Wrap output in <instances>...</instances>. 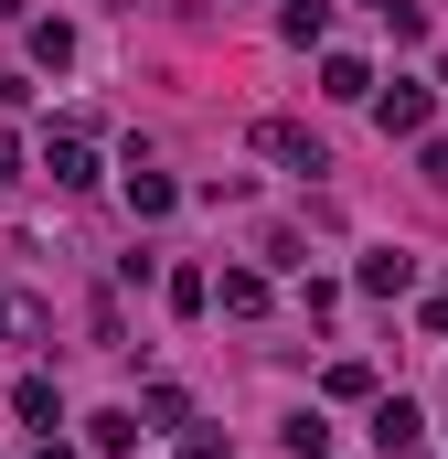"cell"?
Masks as SVG:
<instances>
[{
    "label": "cell",
    "mask_w": 448,
    "mask_h": 459,
    "mask_svg": "<svg viewBox=\"0 0 448 459\" xmlns=\"http://www.w3.org/2000/svg\"><path fill=\"white\" fill-rule=\"evenodd\" d=\"M43 171H54V182H65V193H86V182H97V150H86V139H75V128H65V139H54V150H43Z\"/></svg>",
    "instance_id": "obj_5"
},
{
    "label": "cell",
    "mask_w": 448,
    "mask_h": 459,
    "mask_svg": "<svg viewBox=\"0 0 448 459\" xmlns=\"http://www.w3.org/2000/svg\"><path fill=\"white\" fill-rule=\"evenodd\" d=\"M0 182H22V139H0Z\"/></svg>",
    "instance_id": "obj_15"
},
{
    "label": "cell",
    "mask_w": 448,
    "mask_h": 459,
    "mask_svg": "<svg viewBox=\"0 0 448 459\" xmlns=\"http://www.w3.org/2000/svg\"><path fill=\"white\" fill-rule=\"evenodd\" d=\"M203 299H224L235 321H256V310H267V278H256V267H224V289H203Z\"/></svg>",
    "instance_id": "obj_8"
},
{
    "label": "cell",
    "mask_w": 448,
    "mask_h": 459,
    "mask_svg": "<svg viewBox=\"0 0 448 459\" xmlns=\"http://www.w3.org/2000/svg\"><path fill=\"white\" fill-rule=\"evenodd\" d=\"M86 438H97V449H139V417H128V406H108V417H97Z\"/></svg>",
    "instance_id": "obj_12"
},
{
    "label": "cell",
    "mask_w": 448,
    "mask_h": 459,
    "mask_svg": "<svg viewBox=\"0 0 448 459\" xmlns=\"http://www.w3.org/2000/svg\"><path fill=\"white\" fill-rule=\"evenodd\" d=\"M321 86H332V97H374V75H363V54H332V65H321Z\"/></svg>",
    "instance_id": "obj_10"
},
{
    "label": "cell",
    "mask_w": 448,
    "mask_h": 459,
    "mask_svg": "<svg viewBox=\"0 0 448 459\" xmlns=\"http://www.w3.org/2000/svg\"><path fill=\"white\" fill-rule=\"evenodd\" d=\"M43 459H65V449H43Z\"/></svg>",
    "instance_id": "obj_17"
},
{
    "label": "cell",
    "mask_w": 448,
    "mask_h": 459,
    "mask_svg": "<svg viewBox=\"0 0 448 459\" xmlns=\"http://www.w3.org/2000/svg\"><path fill=\"white\" fill-rule=\"evenodd\" d=\"M256 150H267V160H289V171H332V160H321V139H310L299 117H256Z\"/></svg>",
    "instance_id": "obj_1"
},
{
    "label": "cell",
    "mask_w": 448,
    "mask_h": 459,
    "mask_svg": "<svg viewBox=\"0 0 448 459\" xmlns=\"http://www.w3.org/2000/svg\"><path fill=\"white\" fill-rule=\"evenodd\" d=\"M427 182H438V193H448V139H427Z\"/></svg>",
    "instance_id": "obj_14"
},
{
    "label": "cell",
    "mask_w": 448,
    "mask_h": 459,
    "mask_svg": "<svg viewBox=\"0 0 448 459\" xmlns=\"http://www.w3.org/2000/svg\"><path fill=\"white\" fill-rule=\"evenodd\" d=\"M427 332H448V289H438V299H427Z\"/></svg>",
    "instance_id": "obj_16"
},
{
    "label": "cell",
    "mask_w": 448,
    "mask_h": 459,
    "mask_svg": "<svg viewBox=\"0 0 448 459\" xmlns=\"http://www.w3.org/2000/svg\"><path fill=\"white\" fill-rule=\"evenodd\" d=\"M182 459H235V449H224L214 428H203V438H182Z\"/></svg>",
    "instance_id": "obj_13"
},
{
    "label": "cell",
    "mask_w": 448,
    "mask_h": 459,
    "mask_svg": "<svg viewBox=\"0 0 448 459\" xmlns=\"http://www.w3.org/2000/svg\"><path fill=\"white\" fill-rule=\"evenodd\" d=\"M374 117H384V139H417V128H427V86H384Z\"/></svg>",
    "instance_id": "obj_4"
},
{
    "label": "cell",
    "mask_w": 448,
    "mask_h": 459,
    "mask_svg": "<svg viewBox=\"0 0 448 459\" xmlns=\"http://www.w3.org/2000/svg\"><path fill=\"white\" fill-rule=\"evenodd\" d=\"M417 438H427V417H417L406 395H384V406H374V449H384V459H406Z\"/></svg>",
    "instance_id": "obj_2"
},
{
    "label": "cell",
    "mask_w": 448,
    "mask_h": 459,
    "mask_svg": "<svg viewBox=\"0 0 448 459\" xmlns=\"http://www.w3.org/2000/svg\"><path fill=\"white\" fill-rule=\"evenodd\" d=\"M363 289H374V299L417 289V256H406V246H374V256H363Z\"/></svg>",
    "instance_id": "obj_6"
},
{
    "label": "cell",
    "mask_w": 448,
    "mask_h": 459,
    "mask_svg": "<svg viewBox=\"0 0 448 459\" xmlns=\"http://www.w3.org/2000/svg\"><path fill=\"white\" fill-rule=\"evenodd\" d=\"M11 406H22V428H43V438L65 428V395H54V374H22V385H11Z\"/></svg>",
    "instance_id": "obj_3"
},
{
    "label": "cell",
    "mask_w": 448,
    "mask_h": 459,
    "mask_svg": "<svg viewBox=\"0 0 448 459\" xmlns=\"http://www.w3.org/2000/svg\"><path fill=\"white\" fill-rule=\"evenodd\" d=\"M128 204H139V214H171V204H182V182H171V171H150V160H128Z\"/></svg>",
    "instance_id": "obj_7"
},
{
    "label": "cell",
    "mask_w": 448,
    "mask_h": 459,
    "mask_svg": "<svg viewBox=\"0 0 448 459\" xmlns=\"http://www.w3.org/2000/svg\"><path fill=\"white\" fill-rule=\"evenodd\" d=\"M278 22H289V43H321V32H332V11H321V0H289Z\"/></svg>",
    "instance_id": "obj_11"
},
{
    "label": "cell",
    "mask_w": 448,
    "mask_h": 459,
    "mask_svg": "<svg viewBox=\"0 0 448 459\" xmlns=\"http://www.w3.org/2000/svg\"><path fill=\"white\" fill-rule=\"evenodd\" d=\"M32 65H54V75H65V65H75V32H65V22H32Z\"/></svg>",
    "instance_id": "obj_9"
}]
</instances>
